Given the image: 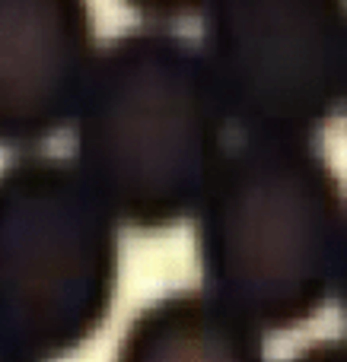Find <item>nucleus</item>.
I'll use <instances>...</instances> for the list:
<instances>
[{"mask_svg":"<svg viewBox=\"0 0 347 362\" xmlns=\"http://www.w3.org/2000/svg\"><path fill=\"white\" fill-rule=\"evenodd\" d=\"M70 127V163L118 226L159 232L195 216L233 124L198 45L127 29L99 48Z\"/></svg>","mask_w":347,"mask_h":362,"instance_id":"nucleus-1","label":"nucleus"},{"mask_svg":"<svg viewBox=\"0 0 347 362\" xmlns=\"http://www.w3.org/2000/svg\"><path fill=\"white\" fill-rule=\"evenodd\" d=\"M191 219L201 289L261 337L303 327L335 293L347 197L309 140L227 146Z\"/></svg>","mask_w":347,"mask_h":362,"instance_id":"nucleus-2","label":"nucleus"},{"mask_svg":"<svg viewBox=\"0 0 347 362\" xmlns=\"http://www.w3.org/2000/svg\"><path fill=\"white\" fill-rule=\"evenodd\" d=\"M118 293V219L70 159L0 165V340L38 362L99 334Z\"/></svg>","mask_w":347,"mask_h":362,"instance_id":"nucleus-3","label":"nucleus"},{"mask_svg":"<svg viewBox=\"0 0 347 362\" xmlns=\"http://www.w3.org/2000/svg\"><path fill=\"white\" fill-rule=\"evenodd\" d=\"M198 45L242 137L309 140L344 102L347 0H210Z\"/></svg>","mask_w":347,"mask_h":362,"instance_id":"nucleus-4","label":"nucleus"},{"mask_svg":"<svg viewBox=\"0 0 347 362\" xmlns=\"http://www.w3.org/2000/svg\"><path fill=\"white\" fill-rule=\"evenodd\" d=\"M96 54L89 0H0V146L35 150L74 124Z\"/></svg>","mask_w":347,"mask_h":362,"instance_id":"nucleus-5","label":"nucleus"},{"mask_svg":"<svg viewBox=\"0 0 347 362\" xmlns=\"http://www.w3.org/2000/svg\"><path fill=\"white\" fill-rule=\"evenodd\" d=\"M115 362H265L261 334L204 289H176L125 327Z\"/></svg>","mask_w":347,"mask_h":362,"instance_id":"nucleus-6","label":"nucleus"},{"mask_svg":"<svg viewBox=\"0 0 347 362\" xmlns=\"http://www.w3.org/2000/svg\"><path fill=\"white\" fill-rule=\"evenodd\" d=\"M125 4L153 23H176V19L201 16L210 0H125Z\"/></svg>","mask_w":347,"mask_h":362,"instance_id":"nucleus-7","label":"nucleus"},{"mask_svg":"<svg viewBox=\"0 0 347 362\" xmlns=\"http://www.w3.org/2000/svg\"><path fill=\"white\" fill-rule=\"evenodd\" d=\"M290 362H347V340H322V344L306 346Z\"/></svg>","mask_w":347,"mask_h":362,"instance_id":"nucleus-8","label":"nucleus"},{"mask_svg":"<svg viewBox=\"0 0 347 362\" xmlns=\"http://www.w3.org/2000/svg\"><path fill=\"white\" fill-rule=\"evenodd\" d=\"M338 296H341L344 321H347V232H344V248H341V267H338Z\"/></svg>","mask_w":347,"mask_h":362,"instance_id":"nucleus-9","label":"nucleus"},{"mask_svg":"<svg viewBox=\"0 0 347 362\" xmlns=\"http://www.w3.org/2000/svg\"><path fill=\"white\" fill-rule=\"evenodd\" d=\"M0 362H38V359L25 356L23 350H16V346H10V344H4V340H0Z\"/></svg>","mask_w":347,"mask_h":362,"instance_id":"nucleus-10","label":"nucleus"},{"mask_svg":"<svg viewBox=\"0 0 347 362\" xmlns=\"http://www.w3.org/2000/svg\"><path fill=\"white\" fill-rule=\"evenodd\" d=\"M341 105L347 108V76H344V102H341Z\"/></svg>","mask_w":347,"mask_h":362,"instance_id":"nucleus-11","label":"nucleus"}]
</instances>
